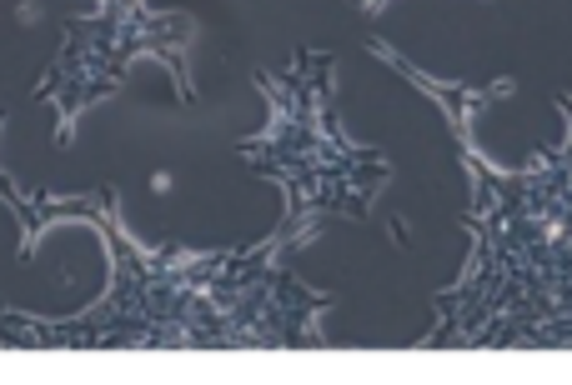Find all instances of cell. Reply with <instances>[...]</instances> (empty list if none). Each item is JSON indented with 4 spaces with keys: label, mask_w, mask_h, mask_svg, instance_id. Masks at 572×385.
<instances>
[{
    "label": "cell",
    "mask_w": 572,
    "mask_h": 385,
    "mask_svg": "<svg viewBox=\"0 0 572 385\" xmlns=\"http://www.w3.org/2000/svg\"><path fill=\"white\" fill-rule=\"evenodd\" d=\"M332 75L336 56L322 46H301L286 66L262 70L266 126L237 140V161L282 190V221L262 235L282 260L317 245L327 225L367 221L392 180V161L342 126Z\"/></svg>",
    "instance_id": "obj_3"
},
{
    "label": "cell",
    "mask_w": 572,
    "mask_h": 385,
    "mask_svg": "<svg viewBox=\"0 0 572 385\" xmlns=\"http://www.w3.org/2000/svg\"><path fill=\"white\" fill-rule=\"evenodd\" d=\"M558 110L562 130L523 165L488 161L477 120H447L472 180V245L422 346L572 350V95H558Z\"/></svg>",
    "instance_id": "obj_2"
},
{
    "label": "cell",
    "mask_w": 572,
    "mask_h": 385,
    "mask_svg": "<svg viewBox=\"0 0 572 385\" xmlns=\"http://www.w3.org/2000/svg\"><path fill=\"white\" fill-rule=\"evenodd\" d=\"M0 200L21 221V256L60 221H91L111 256V285L95 305L60 320H41L0 305V346L15 350H282L322 346L332 295L291 276L266 241L191 250L146 245L126 231L116 190L95 186L76 196L25 190L15 175L0 180Z\"/></svg>",
    "instance_id": "obj_1"
},
{
    "label": "cell",
    "mask_w": 572,
    "mask_h": 385,
    "mask_svg": "<svg viewBox=\"0 0 572 385\" xmlns=\"http://www.w3.org/2000/svg\"><path fill=\"white\" fill-rule=\"evenodd\" d=\"M357 11H367V15H377V11H387V0H352Z\"/></svg>",
    "instance_id": "obj_5"
},
{
    "label": "cell",
    "mask_w": 572,
    "mask_h": 385,
    "mask_svg": "<svg viewBox=\"0 0 572 385\" xmlns=\"http://www.w3.org/2000/svg\"><path fill=\"white\" fill-rule=\"evenodd\" d=\"M191 50H196L191 15L167 11L156 0H85V11H76L66 25L56 60L36 75L31 101L56 116V145H71L85 110L111 101L141 56L167 60L176 75V95L196 101Z\"/></svg>",
    "instance_id": "obj_4"
}]
</instances>
